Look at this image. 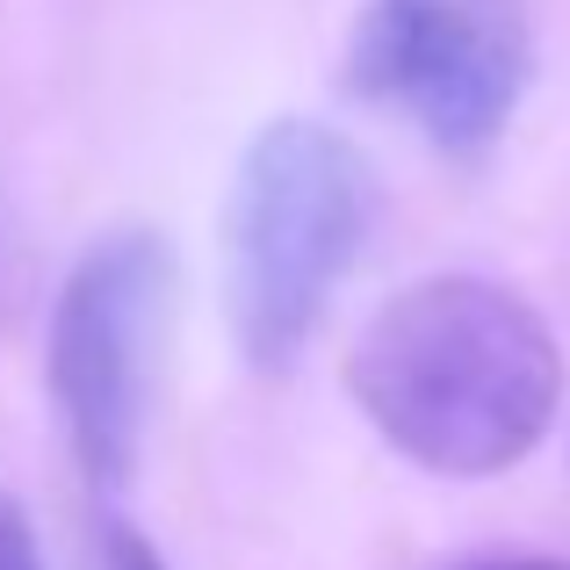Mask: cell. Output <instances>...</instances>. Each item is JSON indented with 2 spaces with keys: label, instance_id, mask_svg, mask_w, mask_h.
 <instances>
[{
  "label": "cell",
  "instance_id": "cell-5",
  "mask_svg": "<svg viewBox=\"0 0 570 570\" xmlns=\"http://www.w3.org/2000/svg\"><path fill=\"white\" fill-rule=\"evenodd\" d=\"M0 570H43V542H37V520L14 491H0Z\"/></svg>",
  "mask_w": 570,
  "mask_h": 570
},
{
  "label": "cell",
  "instance_id": "cell-2",
  "mask_svg": "<svg viewBox=\"0 0 570 570\" xmlns=\"http://www.w3.org/2000/svg\"><path fill=\"white\" fill-rule=\"evenodd\" d=\"M383 181L354 138L282 116L246 145L224 203V318L253 368H289L376 238Z\"/></svg>",
  "mask_w": 570,
  "mask_h": 570
},
{
  "label": "cell",
  "instance_id": "cell-3",
  "mask_svg": "<svg viewBox=\"0 0 570 570\" xmlns=\"http://www.w3.org/2000/svg\"><path fill=\"white\" fill-rule=\"evenodd\" d=\"M167 304L174 261L145 224L95 238L51 304V354H43L51 412L95 491H124L138 476L159 347H167Z\"/></svg>",
  "mask_w": 570,
  "mask_h": 570
},
{
  "label": "cell",
  "instance_id": "cell-1",
  "mask_svg": "<svg viewBox=\"0 0 570 570\" xmlns=\"http://www.w3.org/2000/svg\"><path fill=\"white\" fill-rule=\"evenodd\" d=\"M347 397L412 470L448 484L505 476L563 412V347L491 275H419L368 311L347 347Z\"/></svg>",
  "mask_w": 570,
  "mask_h": 570
},
{
  "label": "cell",
  "instance_id": "cell-6",
  "mask_svg": "<svg viewBox=\"0 0 570 570\" xmlns=\"http://www.w3.org/2000/svg\"><path fill=\"white\" fill-rule=\"evenodd\" d=\"M101 570H167V563H159V549L145 542L138 528H109V542H101Z\"/></svg>",
  "mask_w": 570,
  "mask_h": 570
},
{
  "label": "cell",
  "instance_id": "cell-7",
  "mask_svg": "<svg viewBox=\"0 0 570 570\" xmlns=\"http://www.w3.org/2000/svg\"><path fill=\"white\" fill-rule=\"evenodd\" d=\"M470 570H570L563 557H499V563H470Z\"/></svg>",
  "mask_w": 570,
  "mask_h": 570
},
{
  "label": "cell",
  "instance_id": "cell-4",
  "mask_svg": "<svg viewBox=\"0 0 570 570\" xmlns=\"http://www.w3.org/2000/svg\"><path fill=\"white\" fill-rule=\"evenodd\" d=\"M347 80L397 109L441 153H484L505 138L534 80V37L520 0H368L347 43Z\"/></svg>",
  "mask_w": 570,
  "mask_h": 570
}]
</instances>
